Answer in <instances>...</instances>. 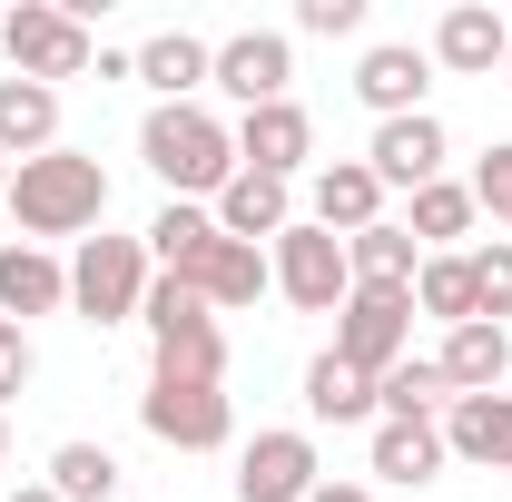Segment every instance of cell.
I'll list each match as a JSON object with an SVG mask.
<instances>
[{"mask_svg": "<svg viewBox=\"0 0 512 502\" xmlns=\"http://www.w3.org/2000/svg\"><path fill=\"white\" fill-rule=\"evenodd\" d=\"M138 158L158 168V188L178 197V207H217V188L237 178V128L217 119V109H197V99H158L148 128H138Z\"/></svg>", "mask_w": 512, "mask_h": 502, "instance_id": "obj_1", "label": "cell"}, {"mask_svg": "<svg viewBox=\"0 0 512 502\" xmlns=\"http://www.w3.org/2000/svg\"><path fill=\"white\" fill-rule=\"evenodd\" d=\"M0 207L20 217V237H89L109 217V168L79 158V148H40V158L10 168V197Z\"/></svg>", "mask_w": 512, "mask_h": 502, "instance_id": "obj_2", "label": "cell"}, {"mask_svg": "<svg viewBox=\"0 0 512 502\" xmlns=\"http://www.w3.org/2000/svg\"><path fill=\"white\" fill-rule=\"evenodd\" d=\"M138 325H148V345H158V365H148V375H168V384H227V325L207 315L197 286L158 276V286H148V306H138Z\"/></svg>", "mask_w": 512, "mask_h": 502, "instance_id": "obj_3", "label": "cell"}, {"mask_svg": "<svg viewBox=\"0 0 512 502\" xmlns=\"http://www.w3.org/2000/svg\"><path fill=\"white\" fill-rule=\"evenodd\" d=\"M0 60H10V79L60 89V79H79L99 60V40H89V20H69L60 0H20V10H0Z\"/></svg>", "mask_w": 512, "mask_h": 502, "instance_id": "obj_4", "label": "cell"}, {"mask_svg": "<svg viewBox=\"0 0 512 502\" xmlns=\"http://www.w3.org/2000/svg\"><path fill=\"white\" fill-rule=\"evenodd\" d=\"M148 237H79L69 256V306L89 315V325H128V315L148 306Z\"/></svg>", "mask_w": 512, "mask_h": 502, "instance_id": "obj_5", "label": "cell"}, {"mask_svg": "<svg viewBox=\"0 0 512 502\" xmlns=\"http://www.w3.org/2000/svg\"><path fill=\"white\" fill-rule=\"evenodd\" d=\"M335 355H345L355 375L384 384L414 355V296H404V286H355V296L335 306Z\"/></svg>", "mask_w": 512, "mask_h": 502, "instance_id": "obj_6", "label": "cell"}, {"mask_svg": "<svg viewBox=\"0 0 512 502\" xmlns=\"http://www.w3.org/2000/svg\"><path fill=\"white\" fill-rule=\"evenodd\" d=\"M266 266H276V296L306 315H335L345 296H355V266H345V237H325L316 217H296L276 247H266Z\"/></svg>", "mask_w": 512, "mask_h": 502, "instance_id": "obj_7", "label": "cell"}, {"mask_svg": "<svg viewBox=\"0 0 512 502\" xmlns=\"http://www.w3.org/2000/svg\"><path fill=\"white\" fill-rule=\"evenodd\" d=\"M138 424L168 443V453H217V443L237 434V404H227L217 384H168V375H148V394H138Z\"/></svg>", "mask_w": 512, "mask_h": 502, "instance_id": "obj_8", "label": "cell"}, {"mask_svg": "<svg viewBox=\"0 0 512 502\" xmlns=\"http://www.w3.org/2000/svg\"><path fill=\"white\" fill-rule=\"evenodd\" d=\"M286 79H296L286 30H237V40H217V69H207V89H227L237 109H276Z\"/></svg>", "mask_w": 512, "mask_h": 502, "instance_id": "obj_9", "label": "cell"}, {"mask_svg": "<svg viewBox=\"0 0 512 502\" xmlns=\"http://www.w3.org/2000/svg\"><path fill=\"white\" fill-rule=\"evenodd\" d=\"M325 483V463H316V434H256L247 453H237V502H306Z\"/></svg>", "mask_w": 512, "mask_h": 502, "instance_id": "obj_10", "label": "cell"}, {"mask_svg": "<svg viewBox=\"0 0 512 502\" xmlns=\"http://www.w3.org/2000/svg\"><path fill=\"white\" fill-rule=\"evenodd\" d=\"M207 217H217V237H237V247H276V237L296 227V178H256V168H237Z\"/></svg>", "mask_w": 512, "mask_h": 502, "instance_id": "obj_11", "label": "cell"}, {"mask_svg": "<svg viewBox=\"0 0 512 502\" xmlns=\"http://www.w3.org/2000/svg\"><path fill=\"white\" fill-rule=\"evenodd\" d=\"M365 168H375L384 188H434L444 178V119L434 109H414V119H375V148H365Z\"/></svg>", "mask_w": 512, "mask_h": 502, "instance_id": "obj_12", "label": "cell"}, {"mask_svg": "<svg viewBox=\"0 0 512 502\" xmlns=\"http://www.w3.org/2000/svg\"><path fill=\"white\" fill-rule=\"evenodd\" d=\"M424 89H434V50H414V40H375V50L355 60V99H365L375 119H414Z\"/></svg>", "mask_w": 512, "mask_h": 502, "instance_id": "obj_13", "label": "cell"}, {"mask_svg": "<svg viewBox=\"0 0 512 502\" xmlns=\"http://www.w3.org/2000/svg\"><path fill=\"white\" fill-rule=\"evenodd\" d=\"M178 286H197L207 296V315H227V306H256L266 286H276V266H266V247H237V237H207V247L178 266Z\"/></svg>", "mask_w": 512, "mask_h": 502, "instance_id": "obj_14", "label": "cell"}, {"mask_svg": "<svg viewBox=\"0 0 512 502\" xmlns=\"http://www.w3.org/2000/svg\"><path fill=\"white\" fill-rule=\"evenodd\" d=\"M316 158V119L296 109V99H276V109H247L237 119V168H256V178H296Z\"/></svg>", "mask_w": 512, "mask_h": 502, "instance_id": "obj_15", "label": "cell"}, {"mask_svg": "<svg viewBox=\"0 0 512 502\" xmlns=\"http://www.w3.org/2000/svg\"><path fill=\"white\" fill-rule=\"evenodd\" d=\"M306 217H316L325 237H365L384 217V178L365 158H335V168H316V188H306Z\"/></svg>", "mask_w": 512, "mask_h": 502, "instance_id": "obj_16", "label": "cell"}, {"mask_svg": "<svg viewBox=\"0 0 512 502\" xmlns=\"http://www.w3.org/2000/svg\"><path fill=\"white\" fill-rule=\"evenodd\" d=\"M503 50H512V20H503V10H483V0H453L444 20H434V60L463 69V79L503 69Z\"/></svg>", "mask_w": 512, "mask_h": 502, "instance_id": "obj_17", "label": "cell"}, {"mask_svg": "<svg viewBox=\"0 0 512 502\" xmlns=\"http://www.w3.org/2000/svg\"><path fill=\"white\" fill-rule=\"evenodd\" d=\"M434 365H444L453 394H503V375H512V335L493 325V315H473V325H453V335H444V355H434Z\"/></svg>", "mask_w": 512, "mask_h": 502, "instance_id": "obj_18", "label": "cell"}, {"mask_svg": "<svg viewBox=\"0 0 512 502\" xmlns=\"http://www.w3.org/2000/svg\"><path fill=\"white\" fill-rule=\"evenodd\" d=\"M69 306V266L50 247H0V315L30 325V315H60Z\"/></svg>", "mask_w": 512, "mask_h": 502, "instance_id": "obj_19", "label": "cell"}, {"mask_svg": "<svg viewBox=\"0 0 512 502\" xmlns=\"http://www.w3.org/2000/svg\"><path fill=\"white\" fill-rule=\"evenodd\" d=\"M444 453H463V463H503V473H512V394H453V404H444Z\"/></svg>", "mask_w": 512, "mask_h": 502, "instance_id": "obj_20", "label": "cell"}, {"mask_svg": "<svg viewBox=\"0 0 512 502\" xmlns=\"http://www.w3.org/2000/svg\"><path fill=\"white\" fill-rule=\"evenodd\" d=\"M40 148H60V89L0 79V158L20 168V158H40Z\"/></svg>", "mask_w": 512, "mask_h": 502, "instance_id": "obj_21", "label": "cell"}, {"mask_svg": "<svg viewBox=\"0 0 512 502\" xmlns=\"http://www.w3.org/2000/svg\"><path fill=\"white\" fill-rule=\"evenodd\" d=\"M345 266H355V286H404V296H414V276H424V247L404 237V217H375L365 237H345Z\"/></svg>", "mask_w": 512, "mask_h": 502, "instance_id": "obj_22", "label": "cell"}, {"mask_svg": "<svg viewBox=\"0 0 512 502\" xmlns=\"http://www.w3.org/2000/svg\"><path fill=\"white\" fill-rule=\"evenodd\" d=\"M207 69H217V40H197V30H158V40L138 50V79H148L158 99H188V89H207Z\"/></svg>", "mask_w": 512, "mask_h": 502, "instance_id": "obj_23", "label": "cell"}, {"mask_svg": "<svg viewBox=\"0 0 512 502\" xmlns=\"http://www.w3.org/2000/svg\"><path fill=\"white\" fill-rule=\"evenodd\" d=\"M444 404H453V384H444L434 355H404V365L375 384V414H384V424H434Z\"/></svg>", "mask_w": 512, "mask_h": 502, "instance_id": "obj_24", "label": "cell"}, {"mask_svg": "<svg viewBox=\"0 0 512 502\" xmlns=\"http://www.w3.org/2000/svg\"><path fill=\"white\" fill-rule=\"evenodd\" d=\"M306 414H316V424H365V414H375V375H355V365L325 345L316 365H306Z\"/></svg>", "mask_w": 512, "mask_h": 502, "instance_id": "obj_25", "label": "cell"}, {"mask_svg": "<svg viewBox=\"0 0 512 502\" xmlns=\"http://www.w3.org/2000/svg\"><path fill=\"white\" fill-rule=\"evenodd\" d=\"M453 453H444V424H375V473L384 483H434Z\"/></svg>", "mask_w": 512, "mask_h": 502, "instance_id": "obj_26", "label": "cell"}, {"mask_svg": "<svg viewBox=\"0 0 512 502\" xmlns=\"http://www.w3.org/2000/svg\"><path fill=\"white\" fill-rule=\"evenodd\" d=\"M50 493L60 502H109L119 493V453L109 443H60L50 453Z\"/></svg>", "mask_w": 512, "mask_h": 502, "instance_id": "obj_27", "label": "cell"}, {"mask_svg": "<svg viewBox=\"0 0 512 502\" xmlns=\"http://www.w3.org/2000/svg\"><path fill=\"white\" fill-rule=\"evenodd\" d=\"M473 227V188H453V178H434V188H414V207H404V237L434 256L444 237H463Z\"/></svg>", "mask_w": 512, "mask_h": 502, "instance_id": "obj_28", "label": "cell"}, {"mask_svg": "<svg viewBox=\"0 0 512 502\" xmlns=\"http://www.w3.org/2000/svg\"><path fill=\"white\" fill-rule=\"evenodd\" d=\"M414 306L444 315V335H453V325H473V315H483V296H473V266H463V256H424V276H414Z\"/></svg>", "mask_w": 512, "mask_h": 502, "instance_id": "obj_29", "label": "cell"}, {"mask_svg": "<svg viewBox=\"0 0 512 502\" xmlns=\"http://www.w3.org/2000/svg\"><path fill=\"white\" fill-rule=\"evenodd\" d=\"M207 237H217V217H207V207H178V197H168V207L148 217V266H168V276H178V266H188V256L207 247Z\"/></svg>", "mask_w": 512, "mask_h": 502, "instance_id": "obj_30", "label": "cell"}, {"mask_svg": "<svg viewBox=\"0 0 512 502\" xmlns=\"http://www.w3.org/2000/svg\"><path fill=\"white\" fill-rule=\"evenodd\" d=\"M463 266H473V296H483V315L503 325V315H512V237H493V247H473Z\"/></svg>", "mask_w": 512, "mask_h": 502, "instance_id": "obj_31", "label": "cell"}, {"mask_svg": "<svg viewBox=\"0 0 512 502\" xmlns=\"http://www.w3.org/2000/svg\"><path fill=\"white\" fill-rule=\"evenodd\" d=\"M296 30L306 40H355L365 30V0H296Z\"/></svg>", "mask_w": 512, "mask_h": 502, "instance_id": "obj_32", "label": "cell"}, {"mask_svg": "<svg viewBox=\"0 0 512 502\" xmlns=\"http://www.w3.org/2000/svg\"><path fill=\"white\" fill-rule=\"evenodd\" d=\"M473 207H493V217L512 227V138H503V148H483V168H473Z\"/></svg>", "mask_w": 512, "mask_h": 502, "instance_id": "obj_33", "label": "cell"}, {"mask_svg": "<svg viewBox=\"0 0 512 502\" xmlns=\"http://www.w3.org/2000/svg\"><path fill=\"white\" fill-rule=\"evenodd\" d=\"M30 375H40V355H30V325H10V315H0V414H10V394H20Z\"/></svg>", "mask_w": 512, "mask_h": 502, "instance_id": "obj_34", "label": "cell"}, {"mask_svg": "<svg viewBox=\"0 0 512 502\" xmlns=\"http://www.w3.org/2000/svg\"><path fill=\"white\" fill-rule=\"evenodd\" d=\"M306 502H375V493H365V483H316Z\"/></svg>", "mask_w": 512, "mask_h": 502, "instance_id": "obj_35", "label": "cell"}, {"mask_svg": "<svg viewBox=\"0 0 512 502\" xmlns=\"http://www.w3.org/2000/svg\"><path fill=\"white\" fill-rule=\"evenodd\" d=\"M0 502H60V493H50V483H20V493H0Z\"/></svg>", "mask_w": 512, "mask_h": 502, "instance_id": "obj_36", "label": "cell"}, {"mask_svg": "<svg viewBox=\"0 0 512 502\" xmlns=\"http://www.w3.org/2000/svg\"><path fill=\"white\" fill-rule=\"evenodd\" d=\"M0 453H10V414H0Z\"/></svg>", "mask_w": 512, "mask_h": 502, "instance_id": "obj_37", "label": "cell"}, {"mask_svg": "<svg viewBox=\"0 0 512 502\" xmlns=\"http://www.w3.org/2000/svg\"><path fill=\"white\" fill-rule=\"evenodd\" d=\"M0 197H10V158H0Z\"/></svg>", "mask_w": 512, "mask_h": 502, "instance_id": "obj_38", "label": "cell"}, {"mask_svg": "<svg viewBox=\"0 0 512 502\" xmlns=\"http://www.w3.org/2000/svg\"><path fill=\"white\" fill-rule=\"evenodd\" d=\"M503 79H512V50H503Z\"/></svg>", "mask_w": 512, "mask_h": 502, "instance_id": "obj_39", "label": "cell"}]
</instances>
